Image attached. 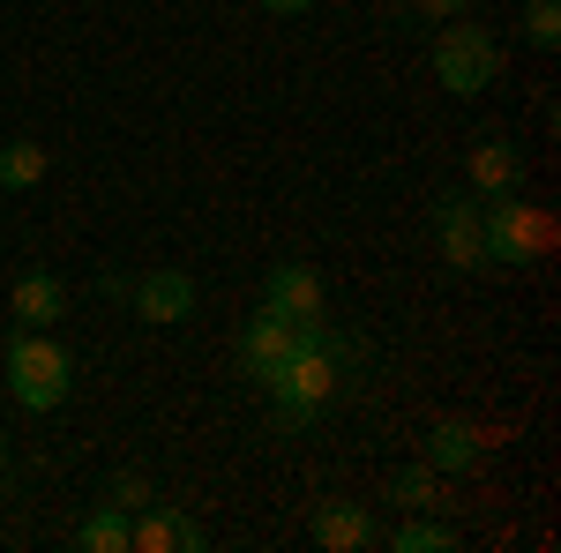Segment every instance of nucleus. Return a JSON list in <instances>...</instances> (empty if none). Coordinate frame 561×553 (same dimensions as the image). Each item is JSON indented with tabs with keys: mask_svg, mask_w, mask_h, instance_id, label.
Returning <instances> with one entry per match:
<instances>
[{
	"mask_svg": "<svg viewBox=\"0 0 561 553\" xmlns=\"http://www.w3.org/2000/svg\"><path fill=\"white\" fill-rule=\"evenodd\" d=\"M337 367H345V337L330 330V314H314V322H293V352L270 367V412L285 434H300L314 426V412L337 396Z\"/></svg>",
	"mask_w": 561,
	"mask_h": 553,
	"instance_id": "f257e3e1",
	"label": "nucleus"
},
{
	"mask_svg": "<svg viewBox=\"0 0 561 553\" xmlns=\"http://www.w3.org/2000/svg\"><path fill=\"white\" fill-rule=\"evenodd\" d=\"M68 389H76V359L45 337V330H15L8 337V396L23 412H60Z\"/></svg>",
	"mask_w": 561,
	"mask_h": 553,
	"instance_id": "f03ea898",
	"label": "nucleus"
},
{
	"mask_svg": "<svg viewBox=\"0 0 561 553\" xmlns=\"http://www.w3.org/2000/svg\"><path fill=\"white\" fill-rule=\"evenodd\" d=\"M434 83L449 90V97H479V90L502 83V38L494 31H479V23H442L434 31Z\"/></svg>",
	"mask_w": 561,
	"mask_h": 553,
	"instance_id": "7ed1b4c3",
	"label": "nucleus"
},
{
	"mask_svg": "<svg viewBox=\"0 0 561 553\" xmlns=\"http://www.w3.org/2000/svg\"><path fill=\"white\" fill-rule=\"evenodd\" d=\"M479 247H486V269H517V262L547 255V217L517 203V195H494L479 203Z\"/></svg>",
	"mask_w": 561,
	"mask_h": 553,
	"instance_id": "20e7f679",
	"label": "nucleus"
},
{
	"mask_svg": "<svg viewBox=\"0 0 561 553\" xmlns=\"http://www.w3.org/2000/svg\"><path fill=\"white\" fill-rule=\"evenodd\" d=\"M210 546V531L195 523V516L165 509V502H150V509L128 516V553H203Z\"/></svg>",
	"mask_w": 561,
	"mask_h": 553,
	"instance_id": "39448f33",
	"label": "nucleus"
},
{
	"mask_svg": "<svg viewBox=\"0 0 561 553\" xmlns=\"http://www.w3.org/2000/svg\"><path fill=\"white\" fill-rule=\"evenodd\" d=\"M434 240H442V262H449V269H486V247H479V195H442V203H434Z\"/></svg>",
	"mask_w": 561,
	"mask_h": 553,
	"instance_id": "423d86ee",
	"label": "nucleus"
},
{
	"mask_svg": "<svg viewBox=\"0 0 561 553\" xmlns=\"http://www.w3.org/2000/svg\"><path fill=\"white\" fill-rule=\"evenodd\" d=\"M135 314L150 322V330H173V322H187L195 314V277L187 269H150L142 285H128Z\"/></svg>",
	"mask_w": 561,
	"mask_h": 553,
	"instance_id": "0eeeda50",
	"label": "nucleus"
},
{
	"mask_svg": "<svg viewBox=\"0 0 561 553\" xmlns=\"http://www.w3.org/2000/svg\"><path fill=\"white\" fill-rule=\"evenodd\" d=\"M262 307H277L285 322H314V314H330V299H322V277H314L307 262H277V269L262 277Z\"/></svg>",
	"mask_w": 561,
	"mask_h": 553,
	"instance_id": "6e6552de",
	"label": "nucleus"
},
{
	"mask_svg": "<svg viewBox=\"0 0 561 553\" xmlns=\"http://www.w3.org/2000/svg\"><path fill=\"white\" fill-rule=\"evenodd\" d=\"M382 531H375V516H367V502H322L314 509V546L322 553H359L375 546Z\"/></svg>",
	"mask_w": 561,
	"mask_h": 553,
	"instance_id": "1a4fd4ad",
	"label": "nucleus"
},
{
	"mask_svg": "<svg viewBox=\"0 0 561 553\" xmlns=\"http://www.w3.org/2000/svg\"><path fill=\"white\" fill-rule=\"evenodd\" d=\"M517 187H524V150L502 142V135H486V142L472 150V195L494 203V195H517Z\"/></svg>",
	"mask_w": 561,
	"mask_h": 553,
	"instance_id": "9d476101",
	"label": "nucleus"
},
{
	"mask_svg": "<svg viewBox=\"0 0 561 553\" xmlns=\"http://www.w3.org/2000/svg\"><path fill=\"white\" fill-rule=\"evenodd\" d=\"M285 352H293V322H285L277 307H262L255 322L240 330V367H248L255 382H270V367H277Z\"/></svg>",
	"mask_w": 561,
	"mask_h": 553,
	"instance_id": "9b49d317",
	"label": "nucleus"
},
{
	"mask_svg": "<svg viewBox=\"0 0 561 553\" xmlns=\"http://www.w3.org/2000/svg\"><path fill=\"white\" fill-rule=\"evenodd\" d=\"M420 464H434L442 479H449V471H472V464H479V426H465V419H434V426H427V441H420Z\"/></svg>",
	"mask_w": 561,
	"mask_h": 553,
	"instance_id": "f8f14e48",
	"label": "nucleus"
},
{
	"mask_svg": "<svg viewBox=\"0 0 561 553\" xmlns=\"http://www.w3.org/2000/svg\"><path fill=\"white\" fill-rule=\"evenodd\" d=\"M8 307H15V322H23V330H45V322H60V307H68V292H60V277H45V269H31V277H15V292H8Z\"/></svg>",
	"mask_w": 561,
	"mask_h": 553,
	"instance_id": "ddd939ff",
	"label": "nucleus"
},
{
	"mask_svg": "<svg viewBox=\"0 0 561 553\" xmlns=\"http://www.w3.org/2000/svg\"><path fill=\"white\" fill-rule=\"evenodd\" d=\"M76 546L83 553H128V509L98 502V516H83V531H76Z\"/></svg>",
	"mask_w": 561,
	"mask_h": 553,
	"instance_id": "4468645a",
	"label": "nucleus"
},
{
	"mask_svg": "<svg viewBox=\"0 0 561 553\" xmlns=\"http://www.w3.org/2000/svg\"><path fill=\"white\" fill-rule=\"evenodd\" d=\"M389 502L397 509H442V471L434 464H404L389 479Z\"/></svg>",
	"mask_w": 561,
	"mask_h": 553,
	"instance_id": "2eb2a0df",
	"label": "nucleus"
},
{
	"mask_svg": "<svg viewBox=\"0 0 561 553\" xmlns=\"http://www.w3.org/2000/svg\"><path fill=\"white\" fill-rule=\"evenodd\" d=\"M45 165H53L45 142H0V187L23 195V187H38V180H45Z\"/></svg>",
	"mask_w": 561,
	"mask_h": 553,
	"instance_id": "dca6fc26",
	"label": "nucleus"
},
{
	"mask_svg": "<svg viewBox=\"0 0 561 553\" xmlns=\"http://www.w3.org/2000/svg\"><path fill=\"white\" fill-rule=\"evenodd\" d=\"M389 546H397V553H449V546H457V523H434V516H404Z\"/></svg>",
	"mask_w": 561,
	"mask_h": 553,
	"instance_id": "f3484780",
	"label": "nucleus"
},
{
	"mask_svg": "<svg viewBox=\"0 0 561 553\" xmlns=\"http://www.w3.org/2000/svg\"><path fill=\"white\" fill-rule=\"evenodd\" d=\"M524 38L539 45V53H554L561 45V0H531L524 8Z\"/></svg>",
	"mask_w": 561,
	"mask_h": 553,
	"instance_id": "a211bd4d",
	"label": "nucleus"
},
{
	"mask_svg": "<svg viewBox=\"0 0 561 553\" xmlns=\"http://www.w3.org/2000/svg\"><path fill=\"white\" fill-rule=\"evenodd\" d=\"M105 502L135 516V509H150L158 494H150V479H142V471H113V479H105Z\"/></svg>",
	"mask_w": 561,
	"mask_h": 553,
	"instance_id": "6ab92c4d",
	"label": "nucleus"
},
{
	"mask_svg": "<svg viewBox=\"0 0 561 553\" xmlns=\"http://www.w3.org/2000/svg\"><path fill=\"white\" fill-rule=\"evenodd\" d=\"M412 15L420 23H457V15H472V0H412Z\"/></svg>",
	"mask_w": 561,
	"mask_h": 553,
	"instance_id": "aec40b11",
	"label": "nucleus"
},
{
	"mask_svg": "<svg viewBox=\"0 0 561 553\" xmlns=\"http://www.w3.org/2000/svg\"><path fill=\"white\" fill-rule=\"evenodd\" d=\"M270 15H307V8H322V0H262Z\"/></svg>",
	"mask_w": 561,
	"mask_h": 553,
	"instance_id": "412c9836",
	"label": "nucleus"
},
{
	"mask_svg": "<svg viewBox=\"0 0 561 553\" xmlns=\"http://www.w3.org/2000/svg\"><path fill=\"white\" fill-rule=\"evenodd\" d=\"M0 471H8V434H0Z\"/></svg>",
	"mask_w": 561,
	"mask_h": 553,
	"instance_id": "4be33fe9",
	"label": "nucleus"
}]
</instances>
